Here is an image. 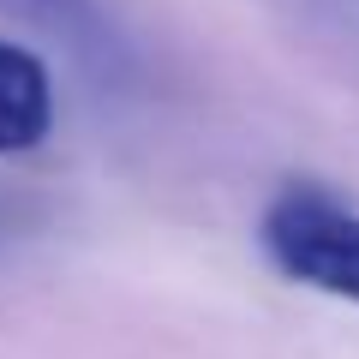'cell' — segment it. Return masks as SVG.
<instances>
[{"label": "cell", "instance_id": "1", "mask_svg": "<svg viewBox=\"0 0 359 359\" xmlns=\"http://www.w3.org/2000/svg\"><path fill=\"white\" fill-rule=\"evenodd\" d=\"M264 257L287 282L359 306V210L330 198L323 186H287L269 198L257 222Z\"/></svg>", "mask_w": 359, "mask_h": 359}, {"label": "cell", "instance_id": "2", "mask_svg": "<svg viewBox=\"0 0 359 359\" xmlns=\"http://www.w3.org/2000/svg\"><path fill=\"white\" fill-rule=\"evenodd\" d=\"M54 126L48 66L18 42H0V156H25Z\"/></svg>", "mask_w": 359, "mask_h": 359}, {"label": "cell", "instance_id": "3", "mask_svg": "<svg viewBox=\"0 0 359 359\" xmlns=\"http://www.w3.org/2000/svg\"><path fill=\"white\" fill-rule=\"evenodd\" d=\"M0 6H18V13L42 18V25H78V18H90V0H0Z\"/></svg>", "mask_w": 359, "mask_h": 359}, {"label": "cell", "instance_id": "4", "mask_svg": "<svg viewBox=\"0 0 359 359\" xmlns=\"http://www.w3.org/2000/svg\"><path fill=\"white\" fill-rule=\"evenodd\" d=\"M276 6H311V0H276Z\"/></svg>", "mask_w": 359, "mask_h": 359}]
</instances>
